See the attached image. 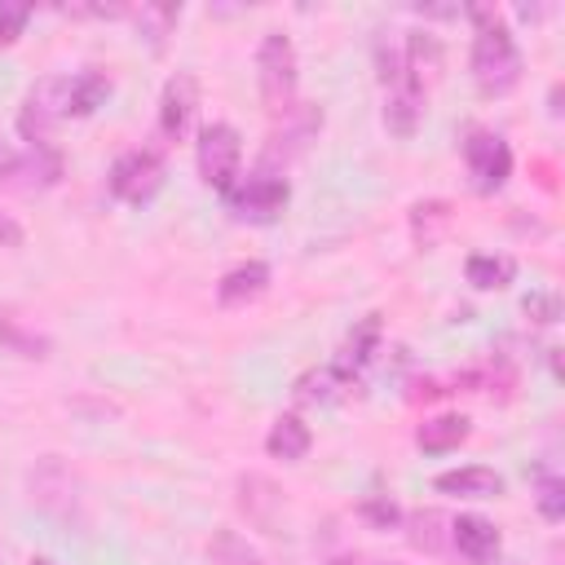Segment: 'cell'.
<instances>
[{"mask_svg": "<svg viewBox=\"0 0 565 565\" xmlns=\"http://www.w3.org/2000/svg\"><path fill=\"white\" fill-rule=\"evenodd\" d=\"M534 503L543 512V521H561L565 516V481L556 472H539L534 481Z\"/></svg>", "mask_w": 565, "mask_h": 565, "instance_id": "cell-27", "label": "cell"}, {"mask_svg": "<svg viewBox=\"0 0 565 565\" xmlns=\"http://www.w3.org/2000/svg\"><path fill=\"white\" fill-rule=\"evenodd\" d=\"M207 556H212V565H269L238 530H230V525H221V530H212V539H207Z\"/></svg>", "mask_w": 565, "mask_h": 565, "instance_id": "cell-22", "label": "cell"}, {"mask_svg": "<svg viewBox=\"0 0 565 565\" xmlns=\"http://www.w3.org/2000/svg\"><path fill=\"white\" fill-rule=\"evenodd\" d=\"M375 344H380V318L371 313L344 344H340V353H335V362H331V371L340 375V380H349V375H358L366 362H371V353H375Z\"/></svg>", "mask_w": 565, "mask_h": 565, "instance_id": "cell-19", "label": "cell"}, {"mask_svg": "<svg viewBox=\"0 0 565 565\" xmlns=\"http://www.w3.org/2000/svg\"><path fill=\"white\" fill-rule=\"evenodd\" d=\"M463 163H468L472 190L477 194H494L512 177V146L499 132H472L463 141Z\"/></svg>", "mask_w": 565, "mask_h": 565, "instance_id": "cell-6", "label": "cell"}, {"mask_svg": "<svg viewBox=\"0 0 565 565\" xmlns=\"http://www.w3.org/2000/svg\"><path fill=\"white\" fill-rule=\"evenodd\" d=\"M287 199H291L287 177H282V172H269V168H256V172L238 177V185L225 194L234 221H252V225H269V221H278L282 207H287Z\"/></svg>", "mask_w": 565, "mask_h": 565, "instance_id": "cell-4", "label": "cell"}, {"mask_svg": "<svg viewBox=\"0 0 565 565\" xmlns=\"http://www.w3.org/2000/svg\"><path fill=\"white\" fill-rule=\"evenodd\" d=\"M238 508L247 512V521H252L256 530L274 534V530H278V516H282V494H278V486H274L269 477L243 472V477H238Z\"/></svg>", "mask_w": 565, "mask_h": 565, "instance_id": "cell-12", "label": "cell"}, {"mask_svg": "<svg viewBox=\"0 0 565 565\" xmlns=\"http://www.w3.org/2000/svg\"><path fill=\"white\" fill-rule=\"evenodd\" d=\"M468 433H472V424L463 415H433L415 428V446L424 455H446V450H459L468 441Z\"/></svg>", "mask_w": 565, "mask_h": 565, "instance_id": "cell-17", "label": "cell"}, {"mask_svg": "<svg viewBox=\"0 0 565 565\" xmlns=\"http://www.w3.org/2000/svg\"><path fill=\"white\" fill-rule=\"evenodd\" d=\"M508 565H516V561H508Z\"/></svg>", "mask_w": 565, "mask_h": 565, "instance_id": "cell-35", "label": "cell"}, {"mask_svg": "<svg viewBox=\"0 0 565 565\" xmlns=\"http://www.w3.org/2000/svg\"><path fill=\"white\" fill-rule=\"evenodd\" d=\"M463 278L477 287V291H503L512 278H516V260L503 256V252H472L463 260Z\"/></svg>", "mask_w": 565, "mask_h": 565, "instance_id": "cell-18", "label": "cell"}, {"mask_svg": "<svg viewBox=\"0 0 565 565\" xmlns=\"http://www.w3.org/2000/svg\"><path fill=\"white\" fill-rule=\"evenodd\" d=\"M402 66H406V75H415L419 84H424V75L433 79V75L441 71V44H437V35L411 31L406 44H402Z\"/></svg>", "mask_w": 565, "mask_h": 565, "instance_id": "cell-21", "label": "cell"}, {"mask_svg": "<svg viewBox=\"0 0 565 565\" xmlns=\"http://www.w3.org/2000/svg\"><path fill=\"white\" fill-rule=\"evenodd\" d=\"M278 119H282V128L269 132V146H265V159H260V168H269V172H282V168L291 163V154L305 150V141L322 128V110L296 102V106H291L287 115H278Z\"/></svg>", "mask_w": 565, "mask_h": 565, "instance_id": "cell-8", "label": "cell"}, {"mask_svg": "<svg viewBox=\"0 0 565 565\" xmlns=\"http://www.w3.org/2000/svg\"><path fill=\"white\" fill-rule=\"evenodd\" d=\"M419 119H424V84H419L415 75L393 79V84L384 88V128L406 141V137H415Z\"/></svg>", "mask_w": 565, "mask_h": 565, "instance_id": "cell-10", "label": "cell"}, {"mask_svg": "<svg viewBox=\"0 0 565 565\" xmlns=\"http://www.w3.org/2000/svg\"><path fill=\"white\" fill-rule=\"evenodd\" d=\"M477 18V40H472V79L486 97H503L521 84V49L512 26L490 9V4H472L468 9Z\"/></svg>", "mask_w": 565, "mask_h": 565, "instance_id": "cell-1", "label": "cell"}, {"mask_svg": "<svg viewBox=\"0 0 565 565\" xmlns=\"http://www.w3.org/2000/svg\"><path fill=\"white\" fill-rule=\"evenodd\" d=\"M110 97V75L88 66L79 75H62V119H84Z\"/></svg>", "mask_w": 565, "mask_h": 565, "instance_id": "cell-13", "label": "cell"}, {"mask_svg": "<svg viewBox=\"0 0 565 565\" xmlns=\"http://www.w3.org/2000/svg\"><path fill=\"white\" fill-rule=\"evenodd\" d=\"M57 177H62L57 150H9V159L0 163V190H13V194H40L57 185Z\"/></svg>", "mask_w": 565, "mask_h": 565, "instance_id": "cell-7", "label": "cell"}, {"mask_svg": "<svg viewBox=\"0 0 565 565\" xmlns=\"http://www.w3.org/2000/svg\"><path fill=\"white\" fill-rule=\"evenodd\" d=\"M433 486L441 494H459V499H494L503 494V477L486 463H468V468H450V472H437Z\"/></svg>", "mask_w": 565, "mask_h": 565, "instance_id": "cell-14", "label": "cell"}, {"mask_svg": "<svg viewBox=\"0 0 565 565\" xmlns=\"http://www.w3.org/2000/svg\"><path fill=\"white\" fill-rule=\"evenodd\" d=\"M22 243H26V230H22V225L0 207V247H4V252H18Z\"/></svg>", "mask_w": 565, "mask_h": 565, "instance_id": "cell-31", "label": "cell"}, {"mask_svg": "<svg viewBox=\"0 0 565 565\" xmlns=\"http://www.w3.org/2000/svg\"><path fill=\"white\" fill-rule=\"evenodd\" d=\"M358 516L371 521L375 530H397V525H402V508H397L388 494H371V499H362V503H358Z\"/></svg>", "mask_w": 565, "mask_h": 565, "instance_id": "cell-28", "label": "cell"}, {"mask_svg": "<svg viewBox=\"0 0 565 565\" xmlns=\"http://www.w3.org/2000/svg\"><path fill=\"white\" fill-rule=\"evenodd\" d=\"M194 110H199V79L190 71H177L159 93V132L168 141H181L194 124Z\"/></svg>", "mask_w": 565, "mask_h": 565, "instance_id": "cell-9", "label": "cell"}, {"mask_svg": "<svg viewBox=\"0 0 565 565\" xmlns=\"http://www.w3.org/2000/svg\"><path fill=\"white\" fill-rule=\"evenodd\" d=\"M406 539H411V547H419L424 556H441L446 547H450V521L437 512V508H419V512H411L406 516Z\"/></svg>", "mask_w": 565, "mask_h": 565, "instance_id": "cell-20", "label": "cell"}, {"mask_svg": "<svg viewBox=\"0 0 565 565\" xmlns=\"http://www.w3.org/2000/svg\"><path fill=\"white\" fill-rule=\"evenodd\" d=\"M177 18H181V4H141V9H137V26H141V35H146L154 49H163V35L172 31Z\"/></svg>", "mask_w": 565, "mask_h": 565, "instance_id": "cell-25", "label": "cell"}, {"mask_svg": "<svg viewBox=\"0 0 565 565\" xmlns=\"http://www.w3.org/2000/svg\"><path fill=\"white\" fill-rule=\"evenodd\" d=\"M309 446H313V433H309V424H305L300 415H278V419L269 424V433H265V450H269L274 459H282V463L305 459Z\"/></svg>", "mask_w": 565, "mask_h": 565, "instance_id": "cell-16", "label": "cell"}, {"mask_svg": "<svg viewBox=\"0 0 565 565\" xmlns=\"http://www.w3.org/2000/svg\"><path fill=\"white\" fill-rule=\"evenodd\" d=\"M0 344L13 349V353H22V358H49V340L35 335V331H26L18 318H0Z\"/></svg>", "mask_w": 565, "mask_h": 565, "instance_id": "cell-26", "label": "cell"}, {"mask_svg": "<svg viewBox=\"0 0 565 565\" xmlns=\"http://www.w3.org/2000/svg\"><path fill=\"white\" fill-rule=\"evenodd\" d=\"M194 163L203 185H212L221 199L238 185V168H243V137L234 124L216 119L207 128H199V146H194Z\"/></svg>", "mask_w": 565, "mask_h": 565, "instance_id": "cell-3", "label": "cell"}, {"mask_svg": "<svg viewBox=\"0 0 565 565\" xmlns=\"http://www.w3.org/2000/svg\"><path fill=\"white\" fill-rule=\"evenodd\" d=\"M256 71H260V97L269 106V115H287L296 106V44L282 31H265L260 49H256Z\"/></svg>", "mask_w": 565, "mask_h": 565, "instance_id": "cell-2", "label": "cell"}, {"mask_svg": "<svg viewBox=\"0 0 565 565\" xmlns=\"http://www.w3.org/2000/svg\"><path fill=\"white\" fill-rule=\"evenodd\" d=\"M26 18H31L26 0H0V44H13L26 31Z\"/></svg>", "mask_w": 565, "mask_h": 565, "instance_id": "cell-29", "label": "cell"}, {"mask_svg": "<svg viewBox=\"0 0 565 565\" xmlns=\"http://www.w3.org/2000/svg\"><path fill=\"white\" fill-rule=\"evenodd\" d=\"M446 230H450V203H441V199H424V203L411 207V234H415L419 247L441 243Z\"/></svg>", "mask_w": 565, "mask_h": 565, "instance_id": "cell-23", "label": "cell"}, {"mask_svg": "<svg viewBox=\"0 0 565 565\" xmlns=\"http://www.w3.org/2000/svg\"><path fill=\"white\" fill-rule=\"evenodd\" d=\"M525 313L534 322H556L561 318V300L556 296H525Z\"/></svg>", "mask_w": 565, "mask_h": 565, "instance_id": "cell-30", "label": "cell"}, {"mask_svg": "<svg viewBox=\"0 0 565 565\" xmlns=\"http://www.w3.org/2000/svg\"><path fill=\"white\" fill-rule=\"evenodd\" d=\"M499 530L494 521L477 516V512H463V516H450V547L468 561V565H490L499 556Z\"/></svg>", "mask_w": 565, "mask_h": 565, "instance_id": "cell-11", "label": "cell"}, {"mask_svg": "<svg viewBox=\"0 0 565 565\" xmlns=\"http://www.w3.org/2000/svg\"><path fill=\"white\" fill-rule=\"evenodd\" d=\"M26 565H57V561H53V556H31Z\"/></svg>", "mask_w": 565, "mask_h": 565, "instance_id": "cell-33", "label": "cell"}, {"mask_svg": "<svg viewBox=\"0 0 565 565\" xmlns=\"http://www.w3.org/2000/svg\"><path fill=\"white\" fill-rule=\"evenodd\" d=\"M344 384H349V380H340L331 366H322V371L300 375L296 388H291V397H296V402H313V406H331V402L344 393Z\"/></svg>", "mask_w": 565, "mask_h": 565, "instance_id": "cell-24", "label": "cell"}, {"mask_svg": "<svg viewBox=\"0 0 565 565\" xmlns=\"http://www.w3.org/2000/svg\"><path fill=\"white\" fill-rule=\"evenodd\" d=\"M4 159H9V146H4V141H0V163H4Z\"/></svg>", "mask_w": 565, "mask_h": 565, "instance_id": "cell-34", "label": "cell"}, {"mask_svg": "<svg viewBox=\"0 0 565 565\" xmlns=\"http://www.w3.org/2000/svg\"><path fill=\"white\" fill-rule=\"evenodd\" d=\"M106 185H110L115 199H124V203H132V207L150 203V199L159 194V185H163V159H159V150H150V146L124 150V154L110 163Z\"/></svg>", "mask_w": 565, "mask_h": 565, "instance_id": "cell-5", "label": "cell"}, {"mask_svg": "<svg viewBox=\"0 0 565 565\" xmlns=\"http://www.w3.org/2000/svg\"><path fill=\"white\" fill-rule=\"evenodd\" d=\"M327 565H402V561H388V556H371V552H349V556H331Z\"/></svg>", "mask_w": 565, "mask_h": 565, "instance_id": "cell-32", "label": "cell"}, {"mask_svg": "<svg viewBox=\"0 0 565 565\" xmlns=\"http://www.w3.org/2000/svg\"><path fill=\"white\" fill-rule=\"evenodd\" d=\"M265 287H269V265H265V260H243V265H234V269L221 274V282H216V300H221L225 309H234V305L256 300Z\"/></svg>", "mask_w": 565, "mask_h": 565, "instance_id": "cell-15", "label": "cell"}]
</instances>
